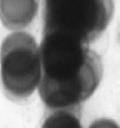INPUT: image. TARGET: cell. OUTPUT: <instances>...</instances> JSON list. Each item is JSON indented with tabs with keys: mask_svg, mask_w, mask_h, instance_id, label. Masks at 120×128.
<instances>
[{
	"mask_svg": "<svg viewBox=\"0 0 120 128\" xmlns=\"http://www.w3.org/2000/svg\"><path fill=\"white\" fill-rule=\"evenodd\" d=\"M89 128H119V126L112 119L100 118L95 120Z\"/></svg>",
	"mask_w": 120,
	"mask_h": 128,
	"instance_id": "6",
	"label": "cell"
},
{
	"mask_svg": "<svg viewBox=\"0 0 120 128\" xmlns=\"http://www.w3.org/2000/svg\"><path fill=\"white\" fill-rule=\"evenodd\" d=\"M40 98L47 109L81 106L100 84L103 66L90 45L68 36L43 34Z\"/></svg>",
	"mask_w": 120,
	"mask_h": 128,
	"instance_id": "1",
	"label": "cell"
},
{
	"mask_svg": "<svg viewBox=\"0 0 120 128\" xmlns=\"http://www.w3.org/2000/svg\"><path fill=\"white\" fill-rule=\"evenodd\" d=\"M81 106L48 110L41 128H83Z\"/></svg>",
	"mask_w": 120,
	"mask_h": 128,
	"instance_id": "5",
	"label": "cell"
},
{
	"mask_svg": "<svg viewBox=\"0 0 120 128\" xmlns=\"http://www.w3.org/2000/svg\"><path fill=\"white\" fill-rule=\"evenodd\" d=\"M41 76L40 46L34 37L23 31L7 36L0 48V85L4 95L14 101L28 98Z\"/></svg>",
	"mask_w": 120,
	"mask_h": 128,
	"instance_id": "3",
	"label": "cell"
},
{
	"mask_svg": "<svg viewBox=\"0 0 120 128\" xmlns=\"http://www.w3.org/2000/svg\"><path fill=\"white\" fill-rule=\"evenodd\" d=\"M39 8V0H0V20L5 28L20 31L32 23Z\"/></svg>",
	"mask_w": 120,
	"mask_h": 128,
	"instance_id": "4",
	"label": "cell"
},
{
	"mask_svg": "<svg viewBox=\"0 0 120 128\" xmlns=\"http://www.w3.org/2000/svg\"><path fill=\"white\" fill-rule=\"evenodd\" d=\"M113 0H43V34L68 36L90 45L111 22Z\"/></svg>",
	"mask_w": 120,
	"mask_h": 128,
	"instance_id": "2",
	"label": "cell"
}]
</instances>
